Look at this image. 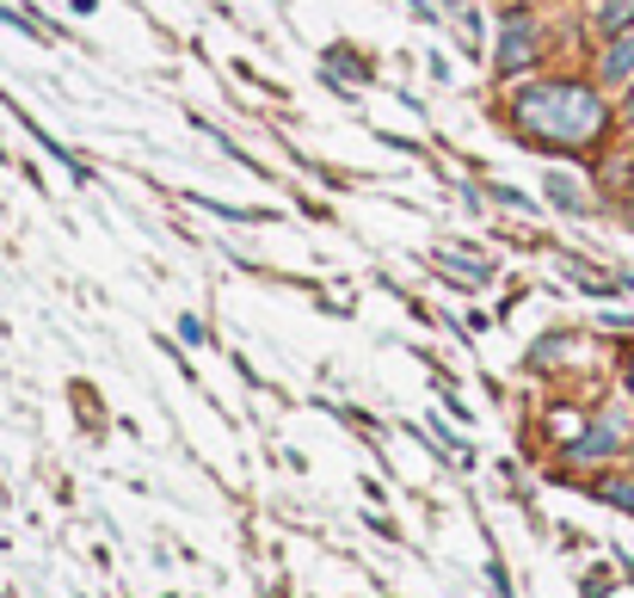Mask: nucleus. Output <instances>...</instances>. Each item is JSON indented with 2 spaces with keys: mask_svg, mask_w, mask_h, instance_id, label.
I'll return each mask as SVG.
<instances>
[{
  "mask_svg": "<svg viewBox=\"0 0 634 598\" xmlns=\"http://www.w3.org/2000/svg\"><path fill=\"white\" fill-rule=\"evenodd\" d=\"M616 444H622V432L603 420V425H591V432H579V439H572V463H603Z\"/></svg>",
  "mask_w": 634,
  "mask_h": 598,
  "instance_id": "nucleus-3",
  "label": "nucleus"
},
{
  "mask_svg": "<svg viewBox=\"0 0 634 598\" xmlns=\"http://www.w3.org/2000/svg\"><path fill=\"white\" fill-rule=\"evenodd\" d=\"M629 124H634V93H629Z\"/></svg>",
  "mask_w": 634,
  "mask_h": 598,
  "instance_id": "nucleus-11",
  "label": "nucleus"
},
{
  "mask_svg": "<svg viewBox=\"0 0 634 598\" xmlns=\"http://www.w3.org/2000/svg\"><path fill=\"white\" fill-rule=\"evenodd\" d=\"M499 75H518V68L536 63V25H530V13H505L499 19Z\"/></svg>",
  "mask_w": 634,
  "mask_h": 598,
  "instance_id": "nucleus-2",
  "label": "nucleus"
},
{
  "mask_svg": "<svg viewBox=\"0 0 634 598\" xmlns=\"http://www.w3.org/2000/svg\"><path fill=\"white\" fill-rule=\"evenodd\" d=\"M598 32H634V0H603L598 7Z\"/></svg>",
  "mask_w": 634,
  "mask_h": 598,
  "instance_id": "nucleus-6",
  "label": "nucleus"
},
{
  "mask_svg": "<svg viewBox=\"0 0 634 598\" xmlns=\"http://www.w3.org/2000/svg\"><path fill=\"white\" fill-rule=\"evenodd\" d=\"M548 204H555V210H567V217H586V191H579V186H572V179L567 174H548Z\"/></svg>",
  "mask_w": 634,
  "mask_h": 598,
  "instance_id": "nucleus-5",
  "label": "nucleus"
},
{
  "mask_svg": "<svg viewBox=\"0 0 634 598\" xmlns=\"http://www.w3.org/2000/svg\"><path fill=\"white\" fill-rule=\"evenodd\" d=\"M629 389H634V358H629Z\"/></svg>",
  "mask_w": 634,
  "mask_h": 598,
  "instance_id": "nucleus-10",
  "label": "nucleus"
},
{
  "mask_svg": "<svg viewBox=\"0 0 634 598\" xmlns=\"http://www.w3.org/2000/svg\"><path fill=\"white\" fill-rule=\"evenodd\" d=\"M179 333H186L191 346H203V340H210V333H203V321H198V315H186V321H179Z\"/></svg>",
  "mask_w": 634,
  "mask_h": 598,
  "instance_id": "nucleus-9",
  "label": "nucleus"
},
{
  "mask_svg": "<svg viewBox=\"0 0 634 598\" xmlns=\"http://www.w3.org/2000/svg\"><path fill=\"white\" fill-rule=\"evenodd\" d=\"M598 75H603V80H634V32H616V37H610Z\"/></svg>",
  "mask_w": 634,
  "mask_h": 598,
  "instance_id": "nucleus-4",
  "label": "nucleus"
},
{
  "mask_svg": "<svg viewBox=\"0 0 634 598\" xmlns=\"http://www.w3.org/2000/svg\"><path fill=\"white\" fill-rule=\"evenodd\" d=\"M603 500H610V506H622V512H634V481H603Z\"/></svg>",
  "mask_w": 634,
  "mask_h": 598,
  "instance_id": "nucleus-7",
  "label": "nucleus"
},
{
  "mask_svg": "<svg viewBox=\"0 0 634 598\" xmlns=\"http://www.w3.org/2000/svg\"><path fill=\"white\" fill-rule=\"evenodd\" d=\"M511 124L536 148H586V142L603 136L610 106L586 80H536V87H524L511 99Z\"/></svg>",
  "mask_w": 634,
  "mask_h": 598,
  "instance_id": "nucleus-1",
  "label": "nucleus"
},
{
  "mask_svg": "<svg viewBox=\"0 0 634 598\" xmlns=\"http://www.w3.org/2000/svg\"><path fill=\"white\" fill-rule=\"evenodd\" d=\"M493 204H505V210H530V198L518 186H493Z\"/></svg>",
  "mask_w": 634,
  "mask_h": 598,
  "instance_id": "nucleus-8",
  "label": "nucleus"
}]
</instances>
